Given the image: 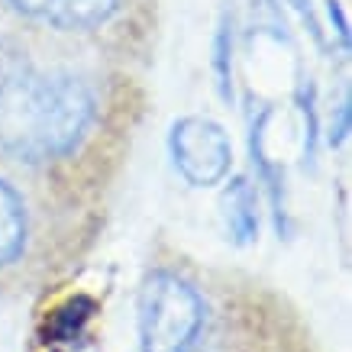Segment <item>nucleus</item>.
<instances>
[{
    "mask_svg": "<svg viewBox=\"0 0 352 352\" xmlns=\"http://www.w3.org/2000/svg\"><path fill=\"white\" fill-rule=\"evenodd\" d=\"M94 123V94L75 75L0 65V149L52 162L78 149Z\"/></svg>",
    "mask_w": 352,
    "mask_h": 352,
    "instance_id": "1",
    "label": "nucleus"
},
{
    "mask_svg": "<svg viewBox=\"0 0 352 352\" xmlns=\"http://www.w3.org/2000/svg\"><path fill=\"white\" fill-rule=\"evenodd\" d=\"M207 307L191 281L175 272H152L139 291V352H194Z\"/></svg>",
    "mask_w": 352,
    "mask_h": 352,
    "instance_id": "2",
    "label": "nucleus"
},
{
    "mask_svg": "<svg viewBox=\"0 0 352 352\" xmlns=\"http://www.w3.org/2000/svg\"><path fill=\"white\" fill-rule=\"evenodd\" d=\"M168 149L182 178L188 184H197V188L220 184L230 175V165H233V149H230L223 126L207 117L178 120L171 126Z\"/></svg>",
    "mask_w": 352,
    "mask_h": 352,
    "instance_id": "3",
    "label": "nucleus"
},
{
    "mask_svg": "<svg viewBox=\"0 0 352 352\" xmlns=\"http://www.w3.org/2000/svg\"><path fill=\"white\" fill-rule=\"evenodd\" d=\"M120 0H45L43 20L65 32L97 30L117 13Z\"/></svg>",
    "mask_w": 352,
    "mask_h": 352,
    "instance_id": "4",
    "label": "nucleus"
},
{
    "mask_svg": "<svg viewBox=\"0 0 352 352\" xmlns=\"http://www.w3.org/2000/svg\"><path fill=\"white\" fill-rule=\"evenodd\" d=\"M30 233V220H26V204L10 182L0 178V268L10 265L13 258L23 252Z\"/></svg>",
    "mask_w": 352,
    "mask_h": 352,
    "instance_id": "5",
    "label": "nucleus"
},
{
    "mask_svg": "<svg viewBox=\"0 0 352 352\" xmlns=\"http://www.w3.org/2000/svg\"><path fill=\"white\" fill-rule=\"evenodd\" d=\"M94 300L91 298H72L65 300L62 307H55L45 320L43 342L45 346H78L85 340L87 323L94 317Z\"/></svg>",
    "mask_w": 352,
    "mask_h": 352,
    "instance_id": "6",
    "label": "nucleus"
},
{
    "mask_svg": "<svg viewBox=\"0 0 352 352\" xmlns=\"http://www.w3.org/2000/svg\"><path fill=\"white\" fill-rule=\"evenodd\" d=\"M226 226L236 243H252L258 233V197L245 178H236L226 188Z\"/></svg>",
    "mask_w": 352,
    "mask_h": 352,
    "instance_id": "7",
    "label": "nucleus"
},
{
    "mask_svg": "<svg viewBox=\"0 0 352 352\" xmlns=\"http://www.w3.org/2000/svg\"><path fill=\"white\" fill-rule=\"evenodd\" d=\"M265 123H268V110H262L256 120H252V136H249V149H252V165H256L258 178L265 182L268 197H272V210H275V220L281 226L285 220V182H281V171L272 162V155L265 152Z\"/></svg>",
    "mask_w": 352,
    "mask_h": 352,
    "instance_id": "8",
    "label": "nucleus"
},
{
    "mask_svg": "<svg viewBox=\"0 0 352 352\" xmlns=\"http://www.w3.org/2000/svg\"><path fill=\"white\" fill-rule=\"evenodd\" d=\"M214 72L223 100H233V26L223 23L214 39Z\"/></svg>",
    "mask_w": 352,
    "mask_h": 352,
    "instance_id": "9",
    "label": "nucleus"
},
{
    "mask_svg": "<svg viewBox=\"0 0 352 352\" xmlns=\"http://www.w3.org/2000/svg\"><path fill=\"white\" fill-rule=\"evenodd\" d=\"M13 10L23 13V16H36V20H43V7L45 0H7Z\"/></svg>",
    "mask_w": 352,
    "mask_h": 352,
    "instance_id": "10",
    "label": "nucleus"
}]
</instances>
